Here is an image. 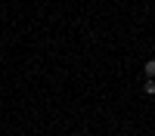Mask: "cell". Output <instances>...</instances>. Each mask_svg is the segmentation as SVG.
Wrapping results in <instances>:
<instances>
[{"mask_svg":"<svg viewBox=\"0 0 155 136\" xmlns=\"http://www.w3.org/2000/svg\"><path fill=\"white\" fill-rule=\"evenodd\" d=\"M143 71H146V77H152V81H155V59H146Z\"/></svg>","mask_w":155,"mask_h":136,"instance_id":"obj_1","label":"cell"},{"mask_svg":"<svg viewBox=\"0 0 155 136\" xmlns=\"http://www.w3.org/2000/svg\"><path fill=\"white\" fill-rule=\"evenodd\" d=\"M143 90H146L149 96H155V81H152V77H146V84H143Z\"/></svg>","mask_w":155,"mask_h":136,"instance_id":"obj_2","label":"cell"}]
</instances>
